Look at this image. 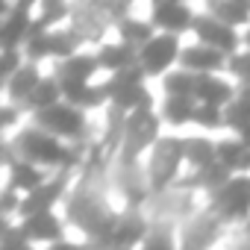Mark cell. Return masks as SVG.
<instances>
[{
	"label": "cell",
	"mask_w": 250,
	"mask_h": 250,
	"mask_svg": "<svg viewBox=\"0 0 250 250\" xmlns=\"http://www.w3.org/2000/svg\"><path fill=\"white\" fill-rule=\"evenodd\" d=\"M215 209L221 218H244L250 212V180H229L221 191H215Z\"/></svg>",
	"instance_id": "6da1fadb"
},
{
	"label": "cell",
	"mask_w": 250,
	"mask_h": 250,
	"mask_svg": "<svg viewBox=\"0 0 250 250\" xmlns=\"http://www.w3.org/2000/svg\"><path fill=\"white\" fill-rule=\"evenodd\" d=\"M18 147H21V153H24L27 159L47 162V165H53V162H65V159H68V153L62 150V145L53 142L44 130H27V133H21Z\"/></svg>",
	"instance_id": "7a4b0ae2"
},
{
	"label": "cell",
	"mask_w": 250,
	"mask_h": 250,
	"mask_svg": "<svg viewBox=\"0 0 250 250\" xmlns=\"http://www.w3.org/2000/svg\"><path fill=\"white\" fill-rule=\"evenodd\" d=\"M177 39L171 36V33H165V36H156V39H150L145 47H142V53H139V65L147 71V74H159V71H165L174 59H177Z\"/></svg>",
	"instance_id": "3957f363"
},
{
	"label": "cell",
	"mask_w": 250,
	"mask_h": 250,
	"mask_svg": "<svg viewBox=\"0 0 250 250\" xmlns=\"http://www.w3.org/2000/svg\"><path fill=\"white\" fill-rule=\"evenodd\" d=\"M180 159H183V142L165 139L156 145V150H153V188H165L174 180Z\"/></svg>",
	"instance_id": "277c9868"
},
{
	"label": "cell",
	"mask_w": 250,
	"mask_h": 250,
	"mask_svg": "<svg viewBox=\"0 0 250 250\" xmlns=\"http://www.w3.org/2000/svg\"><path fill=\"white\" fill-rule=\"evenodd\" d=\"M39 127L47 133H59V136H77L83 130V115L71 106H53L39 112Z\"/></svg>",
	"instance_id": "5b68a950"
},
{
	"label": "cell",
	"mask_w": 250,
	"mask_h": 250,
	"mask_svg": "<svg viewBox=\"0 0 250 250\" xmlns=\"http://www.w3.org/2000/svg\"><path fill=\"white\" fill-rule=\"evenodd\" d=\"M194 33L200 36V42L206 44V47H215V50H221V53H227V50H235V33L224 24V21H218V18H194Z\"/></svg>",
	"instance_id": "8992f818"
},
{
	"label": "cell",
	"mask_w": 250,
	"mask_h": 250,
	"mask_svg": "<svg viewBox=\"0 0 250 250\" xmlns=\"http://www.w3.org/2000/svg\"><path fill=\"white\" fill-rule=\"evenodd\" d=\"M145 238V221L139 218H121L118 224H112V229L106 232V238L97 247H112V250H130V244Z\"/></svg>",
	"instance_id": "52a82bcc"
},
{
	"label": "cell",
	"mask_w": 250,
	"mask_h": 250,
	"mask_svg": "<svg viewBox=\"0 0 250 250\" xmlns=\"http://www.w3.org/2000/svg\"><path fill=\"white\" fill-rule=\"evenodd\" d=\"M156 136V118L147 109H136V115L127 121V156L142 150Z\"/></svg>",
	"instance_id": "ba28073f"
},
{
	"label": "cell",
	"mask_w": 250,
	"mask_h": 250,
	"mask_svg": "<svg viewBox=\"0 0 250 250\" xmlns=\"http://www.w3.org/2000/svg\"><path fill=\"white\" fill-rule=\"evenodd\" d=\"M59 191H62V180H53V183H47V186H39L36 191H30V194L21 200V215L33 218V215L50 212V206H53V200L59 197Z\"/></svg>",
	"instance_id": "9c48e42d"
},
{
	"label": "cell",
	"mask_w": 250,
	"mask_h": 250,
	"mask_svg": "<svg viewBox=\"0 0 250 250\" xmlns=\"http://www.w3.org/2000/svg\"><path fill=\"white\" fill-rule=\"evenodd\" d=\"M153 24H159L162 30H168V33L174 36V33H180V30H188V27L194 24V18H191L188 9L180 6V3H159V6L153 9Z\"/></svg>",
	"instance_id": "30bf717a"
},
{
	"label": "cell",
	"mask_w": 250,
	"mask_h": 250,
	"mask_svg": "<svg viewBox=\"0 0 250 250\" xmlns=\"http://www.w3.org/2000/svg\"><path fill=\"white\" fill-rule=\"evenodd\" d=\"M27 238H36V241H56L59 244V235H62V224L56 221L53 212H42V215H33L27 218L24 229H21Z\"/></svg>",
	"instance_id": "8fae6325"
},
{
	"label": "cell",
	"mask_w": 250,
	"mask_h": 250,
	"mask_svg": "<svg viewBox=\"0 0 250 250\" xmlns=\"http://www.w3.org/2000/svg\"><path fill=\"white\" fill-rule=\"evenodd\" d=\"M194 94L203 100V106H215V109H218L221 103H229V100H232V88H229L227 83L209 77V74H197V88H194Z\"/></svg>",
	"instance_id": "7c38bea8"
},
{
	"label": "cell",
	"mask_w": 250,
	"mask_h": 250,
	"mask_svg": "<svg viewBox=\"0 0 250 250\" xmlns=\"http://www.w3.org/2000/svg\"><path fill=\"white\" fill-rule=\"evenodd\" d=\"M224 62V56H221V50H215V47H191V50H186L183 53V65L191 71V74H206V71H212V68H218Z\"/></svg>",
	"instance_id": "4fadbf2b"
},
{
	"label": "cell",
	"mask_w": 250,
	"mask_h": 250,
	"mask_svg": "<svg viewBox=\"0 0 250 250\" xmlns=\"http://www.w3.org/2000/svg\"><path fill=\"white\" fill-rule=\"evenodd\" d=\"M97 59L91 56H71L59 65V83H88V77L94 74Z\"/></svg>",
	"instance_id": "5bb4252c"
},
{
	"label": "cell",
	"mask_w": 250,
	"mask_h": 250,
	"mask_svg": "<svg viewBox=\"0 0 250 250\" xmlns=\"http://www.w3.org/2000/svg\"><path fill=\"white\" fill-rule=\"evenodd\" d=\"M133 62H136V53H133V47L130 44H106L103 50H100V56H97V65H103V68H112V71H127V68H133Z\"/></svg>",
	"instance_id": "9a60e30c"
},
{
	"label": "cell",
	"mask_w": 250,
	"mask_h": 250,
	"mask_svg": "<svg viewBox=\"0 0 250 250\" xmlns=\"http://www.w3.org/2000/svg\"><path fill=\"white\" fill-rule=\"evenodd\" d=\"M183 156L191 165H197V171H200V168L218 162V147H212V142H203V139H188V142H183Z\"/></svg>",
	"instance_id": "2e32d148"
},
{
	"label": "cell",
	"mask_w": 250,
	"mask_h": 250,
	"mask_svg": "<svg viewBox=\"0 0 250 250\" xmlns=\"http://www.w3.org/2000/svg\"><path fill=\"white\" fill-rule=\"evenodd\" d=\"M218 162L232 171V168H250V147L244 142H224L218 145Z\"/></svg>",
	"instance_id": "e0dca14e"
},
{
	"label": "cell",
	"mask_w": 250,
	"mask_h": 250,
	"mask_svg": "<svg viewBox=\"0 0 250 250\" xmlns=\"http://www.w3.org/2000/svg\"><path fill=\"white\" fill-rule=\"evenodd\" d=\"M227 121H229V127L247 133L250 130V85H244L235 100L229 103V112H227Z\"/></svg>",
	"instance_id": "ac0fdd59"
},
{
	"label": "cell",
	"mask_w": 250,
	"mask_h": 250,
	"mask_svg": "<svg viewBox=\"0 0 250 250\" xmlns=\"http://www.w3.org/2000/svg\"><path fill=\"white\" fill-rule=\"evenodd\" d=\"M62 85V94L74 103V106H91V103H100L106 88H91L88 83H59Z\"/></svg>",
	"instance_id": "d6986e66"
},
{
	"label": "cell",
	"mask_w": 250,
	"mask_h": 250,
	"mask_svg": "<svg viewBox=\"0 0 250 250\" xmlns=\"http://www.w3.org/2000/svg\"><path fill=\"white\" fill-rule=\"evenodd\" d=\"M39 83H42V80H39L36 68H33V65H21V68H18V74L9 80V94H12L15 100H21V97H24V100H30V94L39 88Z\"/></svg>",
	"instance_id": "ffe728a7"
},
{
	"label": "cell",
	"mask_w": 250,
	"mask_h": 250,
	"mask_svg": "<svg viewBox=\"0 0 250 250\" xmlns=\"http://www.w3.org/2000/svg\"><path fill=\"white\" fill-rule=\"evenodd\" d=\"M27 30H30L27 9H24V6H18V9L6 18V24H3V42H6V50H15V44H18L24 36H30Z\"/></svg>",
	"instance_id": "44dd1931"
},
{
	"label": "cell",
	"mask_w": 250,
	"mask_h": 250,
	"mask_svg": "<svg viewBox=\"0 0 250 250\" xmlns=\"http://www.w3.org/2000/svg\"><path fill=\"white\" fill-rule=\"evenodd\" d=\"M62 97V85H59V80H42L39 83V88L30 94V106H36L39 112H44V109H53L56 106V100Z\"/></svg>",
	"instance_id": "7402d4cb"
},
{
	"label": "cell",
	"mask_w": 250,
	"mask_h": 250,
	"mask_svg": "<svg viewBox=\"0 0 250 250\" xmlns=\"http://www.w3.org/2000/svg\"><path fill=\"white\" fill-rule=\"evenodd\" d=\"M215 238V221L212 218H200L186 229V250H203L209 241Z\"/></svg>",
	"instance_id": "603a6c76"
},
{
	"label": "cell",
	"mask_w": 250,
	"mask_h": 250,
	"mask_svg": "<svg viewBox=\"0 0 250 250\" xmlns=\"http://www.w3.org/2000/svg\"><path fill=\"white\" fill-rule=\"evenodd\" d=\"M194 88H197V74H191V71L171 74V77L165 80L168 97H194Z\"/></svg>",
	"instance_id": "cb8c5ba5"
},
{
	"label": "cell",
	"mask_w": 250,
	"mask_h": 250,
	"mask_svg": "<svg viewBox=\"0 0 250 250\" xmlns=\"http://www.w3.org/2000/svg\"><path fill=\"white\" fill-rule=\"evenodd\" d=\"M12 186L15 188H27V191H36L42 186V174L27 165V162H12Z\"/></svg>",
	"instance_id": "d4e9b609"
},
{
	"label": "cell",
	"mask_w": 250,
	"mask_h": 250,
	"mask_svg": "<svg viewBox=\"0 0 250 250\" xmlns=\"http://www.w3.org/2000/svg\"><path fill=\"white\" fill-rule=\"evenodd\" d=\"M212 12H215V18L224 21L227 27H229V24H241V21L250 18V6H247V3H215Z\"/></svg>",
	"instance_id": "484cf974"
},
{
	"label": "cell",
	"mask_w": 250,
	"mask_h": 250,
	"mask_svg": "<svg viewBox=\"0 0 250 250\" xmlns=\"http://www.w3.org/2000/svg\"><path fill=\"white\" fill-rule=\"evenodd\" d=\"M165 118L171 124H183V121H191L194 118V106H191V97H168L165 100Z\"/></svg>",
	"instance_id": "4316f807"
},
{
	"label": "cell",
	"mask_w": 250,
	"mask_h": 250,
	"mask_svg": "<svg viewBox=\"0 0 250 250\" xmlns=\"http://www.w3.org/2000/svg\"><path fill=\"white\" fill-rule=\"evenodd\" d=\"M121 33L127 39V44H147L150 42V30L147 24H139V21H121Z\"/></svg>",
	"instance_id": "83f0119b"
},
{
	"label": "cell",
	"mask_w": 250,
	"mask_h": 250,
	"mask_svg": "<svg viewBox=\"0 0 250 250\" xmlns=\"http://www.w3.org/2000/svg\"><path fill=\"white\" fill-rule=\"evenodd\" d=\"M191 121L203 124V127H218V124H221V112H218L215 106H197Z\"/></svg>",
	"instance_id": "f1b7e54d"
},
{
	"label": "cell",
	"mask_w": 250,
	"mask_h": 250,
	"mask_svg": "<svg viewBox=\"0 0 250 250\" xmlns=\"http://www.w3.org/2000/svg\"><path fill=\"white\" fill-rule=\"evenodd\" d=\"M229 68L244 80V85H250V53H244V56H235L232 62H229Z\"/></svg>",
	"instance_id": "f546056e"
},
{
	"label": "cell",
	"mask_w": 250,
	"mask_h": 250,
	"mask_svg": "<svg viewBox=\"0 0 250 250\" xmlns=\"http://www.w3.org/2000/svg\"><path fill=\"white\" fill-rule=\"evenodd\" d=\"M145 250H171V241H168L165 232H156V235H150L145 241Z\"/></svg>",
	"instance_id": "4dcf8cb0"
},
{
	"label": "cell",
	"mask_w": 250,
	"mask_h": 250,
	"mask_svg": "<svg viewBox=\"0 0 250 250\" xmlns=\"http://www.w3.org/2000/svg\"><path fill=\"white\" fill-rule=\"evenodd\" d=\"M3 250H30L27 241H24V232H9L6 241H3Z\"/></svg>",
	"instance_id": "1f68e13d"
},
{
	"label": "cell",
	"mask_w": 250,
	"mask_h": 250,
	"mask_svg": "<svg viewBox=\"0 0 250 250\" xmlns=\"http://www.w3.org/2000/svg\"><path fill=\"white\" fill-rule=\"evenodd\" d=\"M15 62H18V56H15V50H6V56H3V77H15L18 71H15Z\"/></svg>",
	"instance_id": "d6a6232c"
},
{
	"label": "cell",
	"mask_w": 250,
	"mask_h": 250,
	"mask_svg": "<svg viewBox=\"0 0 250 250\" xmlns=\"http://www.w3.org/2000/svg\"><path fill=\"white\" fill-rule=\"evenodd\" d=\"M50 250H85V247H80V244H62V241H59V244H53Z\"/></svg>",
	"instance_id": "836d02e7"
},
{
	"label": "cell",
	"mask_w": 250,
	"mask_h": 250,
	"mask_svg": "<svg viewBox=\"0 0 250 250\" xmlns=\"http://www.w3.org/2000/svg\"><path fill=\"white\" fill-rule=\"evenodd\" d=\"M247 44H250V33H247Z\"/></svg>",
	"instance_id": "e575fe53"
},
{
	"label": "cell",
	"mask_w": 250,
	"mask_h": 250,
	"mask_svg": "<svg viewBox=\"0 0 250 250\" xmlns=\"http://www.w3.org/2000/svg\"><path fill=\"white\" fill-rule=\"evenodd\" d=\"M241 250H250V247H241Z\"/></svg>",
	"instance_id": "d590c367"
}]
</instances>
